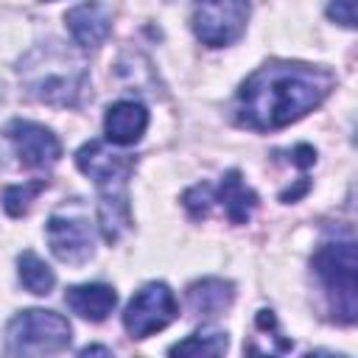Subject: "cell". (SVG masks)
Masks as SVG:
<instances>
[{"instance_id":"obj_1","label":"cell","mask_w":358,"mask_h":358,"mask_svg":"<svg viewBox=\"0 0 358 358\" xmlns=\"http://www.w3.org/2000/svg\"><path fill=\"white\" fill-rule=\"evenodd\" d=\"M333 90V73L313 64L268 62L238 90V123L255 131L282 129L316 109Z\"/></svg>"},{"instance_id":"obj_2","label":"cell","mask_w":358,"mask_h":358,"mask_svg":"<svg viewBox=\"0 0 358 358\" xmlns=\"http://www.w3.org/2000/svg\"><path fill=\"white\" fill-rule=\"evenodd\" d=\"M76 165L98 187V227H101V235L109 243L120 241L131 227L126 182H129V173L134 171V157L117 154L101 140H90L78 148Z\"/></svg>"},{"instance_id":"obj_3","label":"cell","mask_w":358,"mask_h":358,"mask_svg":"<svg viewBox=\"0 0 358 358\" xmlns=\"http://www.w3.org/2000/svg\"><path fill=\"white\" fill-rule=\"evenodd\" d=\"M20 81L25 92L42 103L78 106L87 90V64L76 50L50 39L20 59Z\"/></svg>"},{"instance_id":"obj_4","label":"cell","mask_w":358,"mask_h":358,"mask_svg":"<svg viewBox=\"0 0 358 358\" xmlns=\"http://www.w3.org/2000/svg\"><path fill=\"white\" fill-rule=\"evenodd\" d=\"M355 243L347 241H327L313 255V274L319 277L330 310L336 322L352 324L358 316V282H355Z\"/></svg>"},{"instance_id":"obj_5","label":"cell","mask_w":358,"mask_h":358,"mask_svg":"<svg viewBox=\"0 0 358 358\" xmlns=\"http://www.w3.org/2000/svg\"><path fill=\"white\" fill-rule=\"evenodd\" d=\"M73 327L56 310L28 308L20 310L6 327V352L8 355H50L70 347Z\"/></svg>"},{"instance_id":"obj_6","label":"cell","mask_w":358,"mask_h":358,"mask_svg":"<svg viewBox=\"0 0 358 358\" xmlns=\"http://www.w3.org/2000/svg\"><path fill=\"white\" fill-rule=\"evenodd\" d=\"M50 252L70 266H81L95 252V229L81 204H64L59 207L45 227Z\"/></svg>"},{"instance_id":"obj_7","label":"cell","mask_w":358,"mask_h":358,"mask_svg":"<svg viewBox=\"0 0 358 358\" xmlns=\"http://www.w3.org/2000/svg\"><path fill=\"white\" fill-rule=\"evenodd\" d=\"M249 20V0H196L193 34L207 48L232 45Z\"/></svg>"},{"instance_id":"obj_8","label":"cell","mask_w":358,"mask_h":358,"mask_svg":"<svg viewBox=\"0 0 358 358\" xmlns=\"http://www.w3.org/2000/svg\"><path fill=\"white\" fill-rule=\"evenodd\" d=\"M179 313L176 296L165 282H145L126 305L123 327L131 338H148L151 333L168 327Z\"/></svg>"},{"instance_id":"obj_9","label":"cell","mask_w":358,"mask_h":358,"mask_svg":"<svg viewBox=\"0 0 358 358\" xmlns=\"http://www.w3.org/2000/svg\"><path fill=\"white\" fill-rule=\"evenodd\" d=\"M8 140L17 148V157L25 168H50L62 157L59 137L34 120H11L6 129Z\"/></svg>"},{"instance_id":"obj_10","label":"cell","mask_w":358,"mask_h":358,"mask_svg":"<svg viewBox=\"0 0 358 358\" xmlns=\"http://www.w3.org/2000/svg\"><path fill=\"white\" fill-rule=\"evenodd\" d=\"M64 22H67V31L73 36V42L84 50L90 48H98L109 31H112V20H109V11L101 0H87V3H78L76 8H70L64 14Z\"/></svg>"},{"instance_id":"obj_11","label":"cell","mask_w":358,"mask_h":358,"mask_svg":"<svg viewBox=\"0 0 358 358\" xmlns=\"http://www.w3.org/2000/svg\"><path fill=\"white\" fill-rule=\"evenodd\" d=\"M148 129V109L140 101H117L106 109L103 131L112 145H134Z\"/></svg>"},{"instance_id":"obj_12","label":"cell","mask_w":358,"mask_h":358,"mask_svg":"<svg viewBox=\"0 0 358 358\" xmlns=\"http://www.w3.org/2000/svg\"><path fill=\"white\" fill-rule=\"evenodd\" d=\"M210 199L224 210V215L232 224H246L257 207V193L243 185L241 171H227L221 176V185L210 187Z\"/></svg>"},{"instance_id":"obj_13","label":"cell","mask_w":358,"mask_h":358,"mask_svg":"<svg viewBox=\"0 0 358 358\" xmlns=\"http://www.w3.org/2000/svg\"><path fill=\"white\" fill-rule=\"evenodd\" d=\"M64 302L73 313H78L87 322H103L115 310L117 294L106 282H84V285H70Z\"/></svg>"},{"instance_id":"obj_14","label":"cell","mask_w":358,"mask_h":358,"mask_svg":"<svg viewBox=\"0 0 358 358\" xmlns=\"http://www.w3.org/2000/svg\"><path fill=\"white\" fill-rule=\"evenodd\" d=\"M235 299V285L218 277L199 280L187 288V308L193 316H218L224 313Z\"/></svg>"},{"instance_id":"obj_15","label":"cell","mask_w":358,"mask_h":358,"mask_svg":"<svg viewBox=\"0 0 358 358\" xmlns=\"http://www.w3.org/2000/svg\"><path fill=\"white\" fill-rule=\"evenodd\" d=\"M17 274H20V282L25 285V291L36 294V296H48L50 288L56 285V274L50 271V266L34 255V252H22L20 260H17Z\"/></svg>"},{"instance_id":"obj_16","label":"cell","mask_w":358,"mask_h":358,"mask_svg":"<svg viewBox=\"0 0 358 358\" xmlns=\"http://www.w3.org/2000/svg\"><path fill=\"white\" fill-rule=\"evenodd\" d=\"M227 350V333L218 327H201L185 341H176L168 352L171 355H221Z\"/></svg>"},{"instance_id":"obj_17","label":"cell","mask_w":358,"mask_h":358,"mask_svg":"<svg viewBox=\"0 0 358 358\" xmlns=\"http://www.w3.org/2000/svg\"><path fill=\"white\" fill-rule=\"evenodd\" d=\"M45 187H48L45 179H34V182H22V185L6 187V190H3V207H6V213L14 215V218L22 215V213H28L31 201H34Z\"/></svg>"},{"instance_id":"obj_18","label":"cell","mask_w":358,"mask_h":358,"mask_svg":"<svg viewBox=\"0 0 358 358\" xmlns=\"http://www.w3.org/2000/svg\"><path fill=\"white\" fill-rule=\"evenodd\" d=\"M327 17L341 22L344 28H352L355 25V0H333L327 6Z\"/></svg>"},{"instance_id":"obj_19","label":"cell","mask_w":358,"mask_h":358,"mask_svg":"<svg viewBox=\"0 0 358 358\" xmlns=\"http://www.w3.org/2000/svg\"><path fill=\"white\" fill-rule=\"evenodd\" d=\"M95 352H101V355H112V350H106V347H84V350H81V355H95Z\"/></svg>"}]
</instances>
